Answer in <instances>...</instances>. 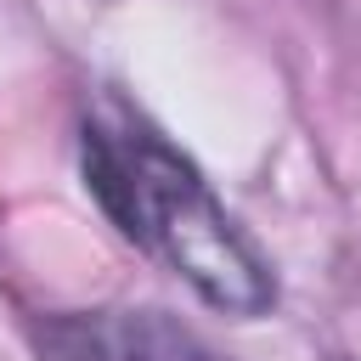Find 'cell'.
<instances>
[{
  "label": "cell",
  "instance_id": "6da1fadb",
  "mask_svg": "<svg viewBox=\"0 0 361 361\" xmlns=\"http://www.w3.org/2000/svg\"><path fill=\"white\" fill-rule=\"evenodd\" d=\"M79 164L107 220L135 248L164 259L203 305H214L220 316H265L276 305L265 254L243 237L192 158H180L158 130L130 113H96L85 118Z\"/></svg>",
  "mask_w": 361,
  "mask_h": 361
},
{
  "label": "cell",
  "instance_id": "7a4b0ae2",
  "mask_svg": "<svg viewBox=\"0 0 361 361\" xmlns=\"http://www.w3.org/2000/svg\"><path fill=\"white\" fill-rule=\"evenodd\" d=\"M39 361H220L164 310H73L34 333Z\"/></svg>",
  "mask_w": 361,
  "mask_h": 361
}]
</instances>
